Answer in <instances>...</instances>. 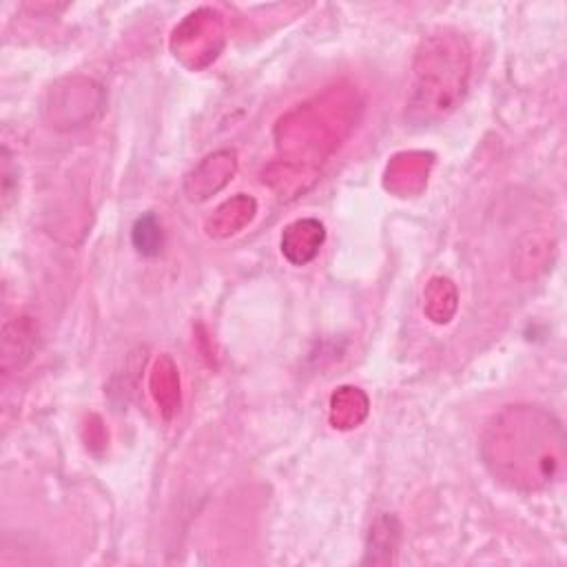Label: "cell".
<instances>
[{
	"mask_svg": "<svg viewBox=\"0 0 567 567\" xmlns=\"http://www.w3.org/2000/svg\"><path fill=\"white\" fill-rule=\"evenodd\" d=\"M481 456L492 476L509 487H547L563 467V425L540 408L507 405L485 427Z\"/></svg>",
	"mask_w": 567,
	"mask_h": 567,
	"instance_id": "1",
	"label": "cell"
},
{
	"mask_svg": "<svg viewBox=\"0 0 567 567\" xmlns=\"http://www.w3.org/2000/svg\"><path fill=\"white\" fill-rule=\"evenodd\" d=\"M133 237H135V246L142 252H155L157 241H159V230H157V224L153 221V217L140 219L135 230H133Z\"/></svg>",
	"mask_w": 567,
	"mask_h": 567,
	"instance_id": "2",
	"label": "cell"
}]
</instances>
